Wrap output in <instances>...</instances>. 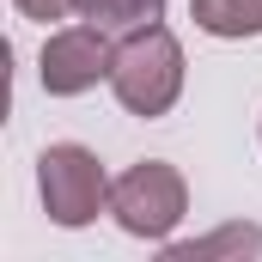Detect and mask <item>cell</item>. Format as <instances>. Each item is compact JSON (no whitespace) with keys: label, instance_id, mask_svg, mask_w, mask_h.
<instances>
[{"label":"cell","instance_id":"cell-1","mask_svg":"<svg viewBox=\"0 0 262 262\" xmlns=\"http://www.w3.org/2000/svg\"><path fill=\"white\" fill-rule=\"evenodd\" d=\"M183 79H189V61H183V43H177V31L171 25H134L122 31V43H116V61H110V92H116V104L140 116V122H159V116H171L177 110V98H183Z\"/></svg>","mask_w":262,"mask_h":262},{"label":"cell","instance_id":"cell-4","mask_svg":"<svg viewBox=\"0 0 262 262\" xmlns=\"http://www.w3.org/2000/svg\"><path fill=\"white\" fill-rule=\"evenodd\" d=\"M110 61H116V43L104 25H92V18L55 25L43 55H37V85L49 98H85L98 79H110Z\"/></svg>","mask_w":262,"mask_h":262},{"label":"cell","instance_id":"cell-8","mask_svg":"<svg viewBox=\"0 0 262 262\" xmlns=\"http://www.w3.org/2000/svg\"><path fill=\"white\" fill-rule=\"evenodd\" d=\"M18 6V18H31V25H61V18H79V6L73 0H12Z\"/></svg>","mask_w":262,"mask_h":262},{"label":"cell","instance_id":"cell-3","mask_svg":"<svg viewBox=\"0 0 262 262\" xmlns=\"http://www.w3.org/2000/svg\"><path fill=\"white\" fill-rule=\"evenodd\" d=\"M183 213H189V183L165 159H140L110 183V220L140 244H165L183 226Z\"/></svg>","mask_w":262,"mask_h":262},{"label":"cell","instance_id":"cell-7","mask_svg":"<svg viewBox=\"0 0 262 262\" xmlns=\"http://www.w3.org/2000/svg\"><path fill=\"white\" fill-rule=\"evenodd\" d=\"M79 18L104 25V31H134V25H152L165 18V0H73Z\"/></svg>","mask_w":262,"mask_h":262},{"label":"cell","instance_id":"cell-6","mask_svg":"<svg viewBox=\"0 0 262 262\" xmlns=\"http://www.w3.org/2000/svg\"><path fill=\"white\" fill-rule=\"evenodd\" d=\"M189 18H195V31L220 37V43L262 37V0H189Z\"/></svg>","mask_w":262,"mask_h":262},{"label":"cell","instance_id":"cell-2","mask_svg":"<svg viewBox=\"0 0 262 262\" xmlns=\"http://www.w3.org/2000/svg\"><path fill=\"white\" fill-rule=\"evenodd\" d=\"M110 171L92 146L79 140H55L37 152V195H43V213L61 226V232H79L92 226L98 213H110Z\"/></svg>","mask_w":262,"mask_h":262},{"label":"cell","instance_id":"cell-5","mask_svg":"<svg viewBox=\"0 0 262 262\" xmlns=\"http://www.w3.org/2000/svg\"><path fill=\"white\" fill-rule=\"evenodd\" d=\"M159 250L171 262H213V256L244 262V256H262V226L256 220H232V226H213L207 238H165Z\"/></svg>","mask_w":262,"mask_h":262}]
</instances>
